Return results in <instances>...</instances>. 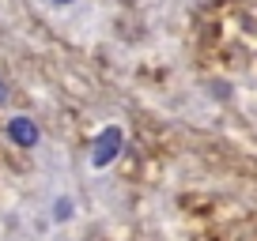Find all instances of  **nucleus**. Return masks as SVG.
<instances>
[{
    "mask_svg": "<svg viewBox=\"0 0 257 241\" xmlns=\"http://www.w3.org/2000/svg\"><path fill=\"white\" fill-rule=\"evenodd\" d=\"M53 4H72V0H53Z\"/></svg>",
    "mask_w": 257,
    "mask_h": 241,
    "instance_id": "obj_2",
    "label": "nucleus"
},
{
    "mask_svg": "<svg viewBox=\"0 0 257 241\" xmlns=\"http://www.w3.org/2000/svg\"><path fill=\"white\" fill-rule=\"evenodd\" d=\"M8 136L16 140V144H34V140H38V128L31 124V117H12L8 120Z\"/></svg>",
    "mask_w": 257,
    "mask_h": 241,
    "instance_id": "obj_1",
    "label": "nucleus"
}]
</instances>
